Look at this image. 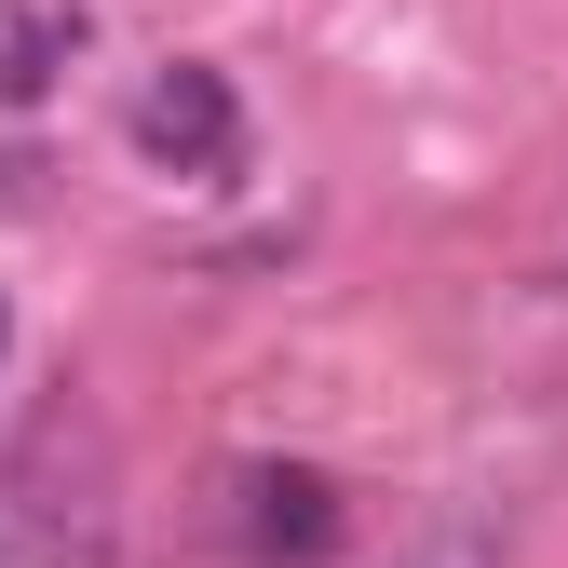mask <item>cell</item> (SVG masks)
<instances>
[{"label": "cell", "instance_id": "obj_1", "mask_svg": "<svg viewBox=\"0 0 568 568\" xmlns=\"http://www.w3.org/2000/svg\"><path fill=\"white\" fill-rule=\"evenodd\" d=\"M135 150L163 176H190V190H217V176H244V95L176 54V68H150V95H135Z\"/></svg>", "mask_w": 568, "mask_h": 568}, {"label": "cell", "instance_id": "obj_2", "mask_svg": "<svg viewBox=\"0 0 568 568\" xmlns=\"http://www.w3.org/2000/svg\"><path fill=\"white\" fill-rule=\"evenodd\" d=\"M338 528H352V501H338L312 460H257V474H244V541H257L271 568H312V555H338Z\"/></svg>", "mask_w": 568, "mask_h": 568}, {"label": "cell", "instance_id": "obj_3", "mask_svg": "<svg viewBox=\"0 0 568 568\" xmlns=\"http://www.w3.org/2000/svg\"><path fill=\"white\" fill-rule=\"evenodd\" d=\"M0 338H14V312H0Z\"/></svg>", "mask_w": 568, "mask_h": 568}]
</instances>
